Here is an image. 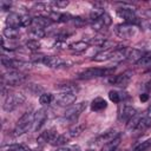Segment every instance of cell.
Wrapping results in <instances>:
<instances>
[{"instance_id": "obj_1", "label": "cell", "mask_w": 151, "mask_h": 151, "mask_svg": "<svg viewBox=\"0 0 151 151\" xmlns=\"http://www.w3.org/2000/svg\"><path fill=\"white\" fill-rule=\"evenodd\" d=\"M33 117H34V113L32 111L25 112L15 124V127L13 131L14 136H21V134L26 133L33 126Z\"/></svg>"}, {"instance_id": "obj_2", "label": "cell", "mask_w": 151, "mask_h": 151, "mask_svg": "<svg viewBox=\"0 0 151 151\" xmlns=\"http://www.w3.org/2000/svg\"><path fill=\"white\" fill-rule=\"evenodd\" d=\"M113 72V68H98V67H90L86 68L84 71H81L78 74L79 79H93V78H98V77H103V76H107L111 74Z\"/></svg>"}, {"instance_id": "obj_3", "label": "cell", "mask_w": 151, "mask_h": 151, "mask_svg": "<svg viewBox=\"0 0 151 151\" xmlns=\"http://www.w3.org/2000/svg\"><path fill=\"white\" fill-rule=\"evenodd\" d=\"M25 80H26V76L15 70H9L8 73H5L2 76V85L17 86V85L22 84Z\"/></svg>"}, {"instance_id": "obj_4", "label": "cell", "mask_w": 151, "mask_h": 151, "mask_svg": "<svg viewBox=\"0 0 151 151\" xmlns=\"http://www.w3.org/2000/svg\"><path fill=\"white\" fill-rule=\"evenodd\" d=\"M25 100H26V97L22 93H19V92L18 93H12V94H8L6 97L2 107H4L5 111L11 112L14 109H17L18 106H20Z\"/></svg>"}, {"instance_id": "obj_5", "label": "cell", "mask_w": 151, "mask_h": 151, "mask_svg": "<svg viewBox=\"0 0 151 151\" xmlns=\"http://www.w3.org/2000/svg\"><path fill=\"white\" fill-rule=\"evenodd\" d=\"M114 32L119 38L129 39V38H132L137 33V27H136V25L124 22V24L117 25L114 28Z\"/></svg>"}, {"instance_id": "obj_6", "label": "cell", "mask_w": 151, "mask_h": 151, "mask_svg": "<svg viewBox=\"0 0 151 151\" xmlns=\"http://www.w3.org/2000/svg\"><path fill=\"white\" fill-rule=\"evenodd\" d=\"M85 109H86V101H80V103L73 104L65 111V117L70 120H76Z\"/></svg>"}, {"instance_id": "obj_7", "label": "cell", "mask_w": 151, "mask_h": 151, "mask_svg": "<svg viewBox=\"0 0 151 151\" xmlns=\"http://www.w3.org/2000/svg\"><path fill=\"white\" fill-rule=\"evenodd\" d=\"M76 99H77V97H76V93H73V92H61L57 97H54V101L59 106L72 105L76 101Z\"/></svg>"}, {"instance_id": "obj_8", "label": "cell", "mask_w": 151, "mask_h": 151, "mask_svg": "<svg viewBox=\"0 0 151 151\" xmlns=\"http://www.w3.org/2000/svg\"><path fill=\"white\" fill-rule=\"evenodd\" d=\"M47 119V111L45 109H39L38 111L34 112V117H33V126L32 130L33 131H39L41 129V126L45 124Z\"/></svg>"}, {"instance_id": "obj_9", "label": "cell", "mask_w": 151, "mask_h": 151, "mask_svg": "<svg viewBox=\"0 0 151 151\" xmlns=\"http://www.w3.org/2000/svg\"><path fill=\"white\" fill-rule=\"evenodd\" d=\"M117 14H118V17L119 18H122V19H124V21L126 22V24H132V25H134L138 20V18H137V15H136V13H134V11L133 9H131V8H120V9H118L117 11Z\"/></svg>"}, {"instance_id": "obj_10", "label": "cell", "mask_w": 151, "mask_h": 151, "mask_svg": "<svg viewBox=\"0 0 151 151\" xmlns=\"http://www.w3.org/2000/svg\"><path fill=\"white\" fill-rule=\"evenodd\" d=\"M131 80V73L129 72H124L122 74H118V76H114V77H111L109 79V83L112 84V85H116V86H119V87H125Z\"/></svg>"}, {"instance_id": "obj_11", "label": "cell", "mask_w": 151, "mask_h": 151, "mask_svg": "<svg viewBox=\"0 0 151 151\" xmlns=\"http://www.w3.org/2000/svg\"><path fill=\"white\" fill-rule=\"evenodd\" d=\"M123 53H124V58L129 61L132 63H138L140 60V58L144 55L142 51H139L138 48H123Z\"/></svg>"}, {"instance_id": "obj_12", "label": "cell", "mask_w": 151, "mask_h": 151, "mask_svg": "<svg viewBox=\"0 0 151 151\" xmlns=\"http://www.w3.org/2000/svg\"><path fill=\"white\" fill-rule=\"evenodd\" d=\"M6 25L9 28L18 29L21 27V15L18 13H9L6 18Z\"/></svg>"}, {"instance_id": "obj_13", "label": "cell", "mask_w": 151, "mask_h": 151, "mask_svg": "<svg viewBox=\"0 0 151 151\" xmlns=\"http://www.w3.org/2000/svg\"><path fill=\"white\" fill-rule=\"evenodd\" d=\"M55 137H57V133H55L54 130H47V131H45V132H41V133L38 136L37 143L40 144V145H44V144H47V143L51 144V142H52Z\"/></svg>"}, {"instance_id": "obj_14", "label": "cell", "mask_w": 151, "mask_h": 151, "mask_svg": "<svg viewBox=\"0 0 151 151\" xmlns=\"http://www.w3.org/2000/svg\"><path fill=\"white\" fill-rule=\"evenodd\" d=\"M41 63L47 66V67H51V68H54V67H59L64 64V61L58 58V57H54V55H44L42 59H41Z\"/></svg>"}, {"instance_id": "obj_15", "label": "cell", "mask_w": 151, "mask_h": 151, "mask_svg": "<svg viewBox=\"0 0 151 151\" xmlns=\"http://www.w3.org/2000/svg\"><path fill=\"white\" fill-rule=\"evenodd\" d=\"M137 116V111L134 107L132 106H124V109L122 110V113H120V119L125 123H129L133 117Z\"/></svg>"}, {"instance_id": "obj_16", "label": "cell", "mask_w": 151, "mask_h": 151, "mask_svg": "<svg viewBox=\"0 0 151 151\" xmlns=\"http://www.w3.org/2000/svg\"><path fill=\"white\" fill-rule=\"evenodd\" d=\"M120 134L118 131L116 130H111V131H107V132H104L100 137H98V142H103V143H109V142H112L117 138H119Z\"/></svg>"}, {"instance_id": "obj_17", "label": "cell", "mask_w": 151, "mask_h": 151, "mask_svg": "<svg viewBox=\"0 0 151 151\" xmlns=\"http://www.w3.org/2000/svg\"><path fill=\"white\" fill-rule=\"evenodd\" d=\"M51 24H52V20H51L48 17H45V15H38V17L33 18V25L37 26V27L45 28V27L50 26Z\"/></svg>"}, {"instance_id": "obj_18", "label": "cell", "mask_w": 151, "mask_h": 151, "mask_svg": "<svg viewBox=\"0 0 151 151\" xmlns=\"http://www.w3.org/2000/svg\"><path fill=\"white\" fill-rule=\"evenodd\" d=\"M150 126H151V118L147 117V116H144V117L140 118V120H139L138 125L136 126L134 131H137V132H143V131H145L146 129H149Z\"/></svg>"}, {"instance_id": "obj_19", "label": "cell", "mask_w": 151, "mask_h": 151, "mask_svg": "<svg viewBox=\"0 0 151 151\" xmlns=\"http://www.w3.org/2000/svg\"><path fill=\"white\" fill-rule=\"evenodd\" d=\"M106 106H107V104L103 98H96L91 103V110L92 111H101V110L106 109Z\"/></svg>"}, {"instance_id": "obj_20", "label": "cell", "mask_w": 151, "mask_h": 151, "mask_svg": "<svg viewBox=\"0 0 151 151\" xmlns=\"http://www.w3.org/2000/svg\"><path fill=\"white\" fill-rule=\"evenodd\" d=\"M83 131H84V125H76L66 132V136L68 137V139H72V138H76V137L80 136Z\"/></svg>"}, {"instance_id": "obj_21", "label": "cell", "mask_w": 151, "mask_h": 151, "mask_svg": "<svg viewBox=\"0 0 151 151\" xmlns=\"http://www.w3.org/2000/svg\"><path fill=\"white\" fill-rule=\"evenodd\" d=\"M111 58H112V53L111 52H109V51H101V52L97 53L92 58V60L93 61H97V63H101V61H106V60H109Z\"/></svg>"}, {"instance_id": "obj_22", "label": "cell", "mask_w": 151, "mask_h": 151, "mask_svg": "<svg viewBox=\"0 0 151 151\" xmlns=\"http://www.w3.org/2000/svg\"><path fill=\"white\" fill-rule=\"evenodd\" d=\"M87 47H88V42H87V41H84V40L76 41V42H73V44L70 45V48H71L72 51H76V52H83V51H85Z\"/></svg>"}, {"instance_id": "obj_23", "label": "cell", "mask_w": 151, "mask_h": 151, "mask_svg": "<svg viewBox=\"0 0 151 151\" xmlns=\"http://www.w3.org/2000/svg\"><path fill=\"white\" fill-rule=\"evenodd\" d=\"M119 144H120V137L114 139V140H112V142L105 143L104 146L101 147V151H116Z\"/></svg>"}, {"instance_id": "obj_24", "label": "cell", "mask_w": 151, "mask_h": 151, "mask_svg": "<svg viewBox=\"0 0 151 151\" xmlns=\"http://www.w3.org/2000/svg\"><path fill=\"white\" fill-rule=\"evenodd\" d=\"M1 151H29V150L21 144H11V145L2 146Z\"/></svg>"}, {"instance_id": "obj_25", "label": "cell", "mask_w": 151, "mask_h": 151, "mask_svg": "<svg viewBox=\"0 0 151 151\" xmlns=\"http://www.w3.org/2000/svg\"><path fill=\"white\" fill-rule=\"evenodd\" d=\"M29 34L32 35L33 39L38 40V39H40V38H44V35H45V31H44V28L33 26V27L29 29Z\"/></svg>"}, {"instance_id": "obj_26", "label": "cell", "mask_w": 151, "mask_h": 151, "mask_svg": "<svg viewBox=\"0 0 151 151\" xmlns=\"http://www.w3.org/2000/svg\"><path fill=\"white\" fill-rule=\"evenodd\" d=\"M2 33H4V38H7V39H17L19 37V31L9 27L4 28Z\"/></svg>"}, {"instance_id": "obj_27", "label": "cell", "mask_w": 151, "mask_h": 151, "mask_svg": "<svg viewBox=\"0 0 151 151\" xmlns=\"http://www.w3.org/2000/svg\"><path fill=\"white\" fill-rule=\"evenodd\" d=\"M67 140H68V137L66 136V133L65 134H57V137L51 142V144L53 146H60V145L66 144Z\"/></svg>"}, {"instance_id": "obj_28", "label": "cell", "mask_w": 151, "mask_h": 151, "mask_svg": "<svg viewBox=\"0 0 151 151\" xmlns=\"http://www.w3.org/2000/svg\"><path fill=\"white\" fill-rule=\"evenodd\" d=\"M97 24H99L101 27H107V26H110L111 25V22H112V20H111V17L107 14V13H104L97 21H96Z\"/></svg>"}, {"instance_id": "obj_29", "label": "cell", "mask_w": 151, "mask_h": 151, "mask_svg": "<svg viewBox=\"0 0 151 151\" xmlns=\"http://www.w3.org/2000/svg\"><path fill=\"white\" fill-rule=\"evenodd\" d=\"M54 100V97L52 93H41L39 97V101L42 105H50Z\"/></svg>"}, {"instance_id": "obj_30", "label": "cell", "mask_w": 151, "mask_h": 151, "mask_svg": "<svg viewBox=\"0 0 151 151\" xmlns=\"http://www.w3.org/2000/svg\"><path fill=\"white\" fill-rule=\"evenodd\" d=\"M25 46H26L29 51H37V50L40 48V42H39L38 40H35V39H29V40H27V41L25 42Z\"/></svg>"}, {"instance_id": "obj_31", "label": "cell", "mask_w": 151, "mask_h": 151, "mask_svg": "<svg viewBox=\"0 0 151 151\" xmlns=\"http://www.w3.org/2000/svg\"><path fill=\"white\" fill-rule=\"evenodd\" d=\"M123 93H120V92H118V91H110L109 92V98H110V100L111 101H113V103H119L122 99H124V96H122Z\"/></svg>"}, {"instance_id": "obj_32", "label": "cell", "mask_w": 151, "mask_h": 151, "mask_svg": "<svg viewBox=\"0 0 151 151\" xmlns=\"http://www.w3.org/2000/svg\"><path fill=\"white\" fill-rule=\"evenodd\" d=\"M33 25V18H31L28 14H22L21 15V27H28Z\"/></svg>"}, {"instance_id": "obj_33", "label": "cell", "mask_w": 151, "mask_h": 151, "mask_svg": "<svg viewBox=\"0 0 151 151\" xmlns=\"http://www.w3.org/2000/svg\"><path fill=\"white\" fill-rule=\"evenodd\" d=\"M151 147V139L149 140H145V142H142L138 146H136V149L133 151H146Z\"/></svg>"}, {"instance_id": "obj_34", "label": "cell", "mask_w": 151, "mask_h": 151, "mask_svg": "<svg viewBox=\"0 0 151 151\" xmlns=\"http://www.w3.org/2000/svg\"><path fill=\"white\" fill-rule=\"evenodd\" d=\"M137 64L142 65V66H150L151 65V53L150 54H144Z\"/></svg>"}, {"instance_id": "obj_35", "label": "cell", "mask_w": 151, "mask_h": 151, "mask_svg": "<svg viewBox=\"0 0 151 151\" xmlns=\"http://www.w3.org/2000/svg\"><path fill=\"white\" fill-rule=\"evenodd\" d=\"M59 88L60 90H63V92H76V90H77V87L73 85V84H61L60 86H59Z\"/></svg>"}, {"instance_id": "obj_36", "label": "cell", "mask_w": 151, "mask_h": 151, "mask_svg": "<svg viewBox=\"0 0 151 151\" xmlns=\"http://www.w3.org/2000/svg\"><path fill=\"white\" fill-rule=\"evenodd\" d=\"M68 1H66V0H58V1H54V2H52V5L53 6H55L57 8H65V7H67L68 6Z\"/></svg>"}, {"instance_id": "obj_37", "label": "cell", "mask_w": 151, "mask_h": 151, "mask_svg": "<svg viewBox=\"0 0 151 151\" xmlns=\"http://www.w3.org/2000/svg\"><path fill=\"white\" fill-rule=\"evenodd\" d=\"M0 6H1V9H2V11H5L6 8H9V7H11V4H9V2H5V1H1Z\"/></svg>"}, {"instance_id": "obj_38", "label": "cell", "mask_w": 151, "mask_h": 151, "mask_svg": "<svg viewBox=\"0 0 151 151\" xmlns=\"http://www.w3.org/2000/svg\"><path fill=\"white\" fill-rule=\"evenodd\" d=\"M147 98H149V96H147L146 93H143V94H140V97H139V99H140L142 101H146Z\"/></svg>"}, {"instance_id": "obj_39", "label": "cell", "mask_w": 151, "mask_h": 151, "mask_svg": "<svg viewBox=\"0 0 151 151\" xmlns=\"http://www.w3.org/2000/svg\"><path fill=\"white\" fill-rule=\"evenodd\" d=\"M145 116H147V117L151 118V105L147 107V110H146V112H145Z\"/></svg>"}, {"instance_id": "obj_40", "label": "cell", "mask_w": 151, "mask_h": 151, "mask_svg": "<svg viewBox=\"0 0 151 151\" xmlns=\"http://www.w3.org/2000/svg\"><path fill=\"white\" fill-rule=\"evenodd\" d=\"M145 17H146V18H149V19H151V8L145 11Z\"/></svg>"}, {"instance_id": "obj_41", "label": "cell", "mask_w": 151, "mask_h": 151, "mask_svg": "<svg viewBox=\"0 0 151 151\" xmlns=\"http://www.w3.org/2000/svg\"><path fill=\"white\" fill-rule=\"evenodd\" d=\"M58 151H71V149H68V147H63V149H60V150H58Z\"/></svg>"}, {"instance_id": "obj_42", "label": "cell", "mask_w": 151, "mask_h": 151, "mask_svg": "<svg viewBox=\"0 0 151 151\" xmlns=\"http://www.w3.org/2000/svg\"><path fill=\"white\" fill-rule=\"evenodd\" d=\"M147 87H149V88H151V80L147 83Z\"/></svg>"}, {"instance_id": "obj_43", "label": "cell", "mask_w": 151, "mask_h": 151, "mask_svg": "<svg viewBox=\"0 0 151 151\" xmlns=\"http://www.w3.org/2000/svg\"><path fill=\"white\" fill-rule=\"evenodd\" d=\"M86 151H92V150H86Z\"/></svg>"}]
</instances>
